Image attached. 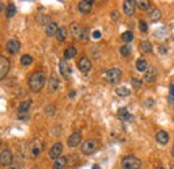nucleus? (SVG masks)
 <instances>
[{
  "mask_svg": "<svg viewBox=\"0 0 174 169\" xmlns=\"http://www.w3.org/2000/svg\"><path fill=\"white\" fill-rule=\"evenodd\" d=\"M44 83H46V75H44L43 71H36L29 77L28 86H29V89L32 91H35V93H38V91L43 89Z\"/></svg>",
  "mask_w": 174,
  "mask_h": 169,
  "instance_id": "nucleus-1",
  "label": "nucleus"
},
{
  "mask_svg": "<svg viewBox=\"0 0 174 169\" xmlns=\"http://www.w3.org/2000/svg\"><path fill=\"white\" fill-rule=\"evenodd\" d=\"M142 163L135 156H126L122 159V168L123 169H139Z\"/></svg>",
  "mask_w": 174,
  "mask_h": 169,
  "instance_id": "nucleus-2",
  "label": "nucleus"
},
{
  "mask_svg": "<svg viewBox=\"0 0 174 169\" xmlns=\"http://www.w3.org/2000/svg\"><path fill=\"white\" fill-rule=\"evenodd\" d=\"M105 75H106V79L110 83H118L122 78V71L118 67H113V69L107 70L105 73Z\"/></svg>",
  "mask_w": 174,
  "mask_h": 169,
  "instance_id": "nucleus-3",
  "label": "nucleus"
},
{
  "mask_svg": "<svg viewBox=\"0 0 174 169\" xmlns=\"http://www.w3.org/2000/svg\"><path fill=\"white\" fill-rule=\"evenodd\" d=\"M98 148V142L95 140H87L82 144V152L84 154H91L94 153Z\"/></svg>",
  "mask_w": 174,
  "mask_h": 169,
  "instance_id": "nucleus-4",
  "label": "nucleus"
},
{
  "mask_svg": "<svg viewBox=\"0 0 174 169\" xmlns=\"http://www.w3.org/2000/svg\"><path fill=\"white\" fill-rule=\"evenodd\" d=\"M8 71H10V61L3 55H0V81L4 79V77L8 74Z\"/></svg>",
  "mask_w": 174,
  "mask_h": 169,
  "instance_id": "nucleus-5",
  "label": "nucleus"
},
{
  "mask_svg": "<svg viewBox=\"0 0 174 169\" xmlns=\"http://www.w3.org/2000/svg\"><path fill=\"white\" fill-rule=\"evenodd\" d=\"M0 164L3 167H8V165L12 164V153H11V150L8 149L2 150V153H0Z\"/></svg>",
  "mask_w": 174,
  "mask_h": 169,
  "instance_id": "nucleus-6",
  "label": "nucleus"
},
{
  "mask_svg": "<svg viewBox=\"0 0 174 169\" xmlns=\"http://www.w3.org/2000/svg\"><path fill=\"white\" fill-rule=\"evenodd\" d=\"M80 142H82V134H80L79 132H74L67 140V144H68L70 148H75V146H78Z\"/></svg>",
  "mask_w": 174,
  "mask_h": 169,
  "instance_id": "nucleus-7",
  "label": "nucleus"
},
{
  "mask_svg": "<svg viewBox=\"0 0 174 169\" xmlns=\"http://www.w3.org/2000/svg\"><path fill=\"white\" fill-rule=\"evenodd\" d=\"M6 49L7 51H8L10 54H17L19 53V50H20V43H19V40H16V39H11L7 42V46H6Z\"/></svg>",
  "mask_w": 174,
  "mask_h": 169,
  "instance_id": "nucleus-8",
  "label": "nucleus"
},
{
  "mask_svg": "<svg viewBox=\"0 0 174 169\" xmlns=\"http://www.w3.org/2000/svg\"><path fill=\"white\" fill-rule=\"evenodd\" d=\"M135 2H133V0H125L123 2V12L125 15L127 16H133L135 12Z\"/></svg>",
  "mask_w": 174,
  "mask_h": 169,
  "instance_id": "nucleus-9",
  "label": "nucleus"
},
{
  "mask_svg": "<svg viewBox=\"0 0 174 169\" xmlns=\"http://www.w3.org/2000/svg\"><path fill=\"white\" fill-rule=\"evenodd\" d=\"M63 152V145L60 142H56V144H54V146L51 148L50 150V159L52 160H58L59 157H60V154Z\"/></svg>",
  "mask_w": 174,
  "mask_h": 169,
  "instance_id": "nucleus-10",
  "label": "nucleus"
},
{
  "mask_svg": "<svg viewBox=\"0 0 174 169\" xmlns=\"http://www.w3.org/2000/svg\"><path fill=\"white\" fill-rule=\"evenodd\" d=\"M78 67H79V70L82 73L90 71V69H91V61L88 59V58H86V57L80 58L79 62H78Z\"/></svg>",
  "mask_w": 174,
  "mask_h": 169,
  "instance_id": "nucleus-11",
  "label": "nucleus"
},
{
  "mask_svg": "<svg viewBox=\"0 0 174 169\" xmlns=\"http://www.w3.org/2000/svg\"><path fill=\"white\" fill-rule=\"evenodd\" d=\"M43 150V144L42 141H39V140H35V141H32L31 144V154L34 157H38L40 153H42Z\"/></svg>",
  "mask_w": 174,
  "mask_h": 169,
  "instance_id": "nucleus-12",
  "label": "nucleus"
},
{
  "mask_svg": "<svg viewBox=\"0 0 174 169\" xmlns=\"http://www.w3.org/2000/svg\"><path fill=\"white\" fill-rule=\"evenodd\" d=\"M78 10L82 14H90V11L92 10V2H88V0H83V2H79L78 4Z\"/></svg>",
  "mask_w": 174,
  "mask_h": 169,
  "instance_id": "nucleus-13",
  "label": "nucleus"
},
{
  "mask_svg": "<svg viewBox=\"0 0 174 169\" xmlns=\"http://www.w3.org/2000/svg\"><path fill=\"white\" fill-rule=\"evenodd\" d=\"M59 69H60V74L64 77V78H68L70 74H71V67L68 66L66 59H62L59 62Z\"/></svg>",
  "mask_w": 174,
  "mask_h": 169,
  "instance_id": "nucleus-14",
  "label": "nucleus"
},
{
  "mask_svg": "<svg viewBox=\"0 0 174 169\" xmlns=\"http://www.w3.org/2000/svg\"><path fill=\"white\" fill-rule=\"evenodd\" d=\"M155 140L158 141V144L166 145V144L169 142V134H168V132H165V130H158L157 134H155Z\"/></svg>",
  "mask_w": 174,
  "mask_h": 169,
  "instance_id": "nucleus-15",
  "label": "nucleus"
},
{
  "mask_svg": "<svg viewBox=\"0 0 174 169\" xmlns=\"http://www.w3.org/2000/svg\"><path fill=\"white\" fill-rule=\"evenodd\" d=\"M82 30H83V27H80L78 23H71L70 24V32H71V35L74 36V38H76L78 40L80 39V34H82Z\"/></svg>",
  "mask_w": 174,
  "mask_h": 169,
  "instance_id": "nucleus-16",
  "label": "nucleus"
},
{
  "mask_svg": "<svg viewBox=\"0 0 174 169\" xmlns=\"http://www.w3.org/2000/svg\"><path fill=\"white\" fill-rule=\"evenodd\" d=\"M59 87V79H58V75L52 73L51 74V78H50V82H48V89H50V93H55Z\"/></svg>",
  "mask_w": 174,
  "mask_h": 169,
  "instance_id": "nucleus-17",
  "label": "nucleus"
},
{
  "mask_svg": "<svg viewBox=\"0 0 174 169\" xmlns=\"http://www.w3.org/2000/svg\"><path fill=\"white\" fill-rule=\"evenodd\" d=\"M58 30H59V27H58V24L55 23V22H50V23L46 26V34H47V36L56 35Z\"/></svg>",
  "mask_w": 174,
  "mask_h": 169,
  "instance_id": "nucleus-18",
  "label": "nucleus"
},
{
  "mask_svg": "<svg viewBox=\"0 0 174 169\" xmlns=\"http://www.w3.org/2000/svg\"><path fill=\"white\" fill-rule=\"evenodd\" d=\"M155 78H157V70H155L154 67H149L147 69V71L145 73L143 79H145L146 82H153Z\"/></svg>",
  "mask_w": 174,
  "mask_h": 169,
  "instance_id": "nucleus-19",
  "label": "nucleus"
},
{
  "mask_svg": "<svg viewBox=\"0 0 174 169\" xmlns=\"http://www.w3.org/2000/svg\"><path fill=\"white\" fill-rule=\"evenodd\" d=\"M139 49L142 53L149 54V53H151V50H153V46H151V43L149 40H142V42L139 43Z\"/></svg>",
  "mask_w": 174,
  "mask_h": 169,
  "instance_id": "nucleus-20",
  "label": "nucleus"
},
{
  "mask_svg": "<svg viewBox=\"0 0 174 169\" xmlns=\"http://www.w3.org/2000/svg\"><path fill=\"white\" fill-rule=\"evenodd\" d=\"M76 53H78V51H76V49L74 46L67 47L66 51H64V59H72V58H75Z\"/></svg>",
  "mask_w": 174,
  "mask_h": 169,
  "instance_id": "nucleus-21",
  "label": "nucleus"
},
{
  "mask_svg": "<svg viewBox=\"0 0 174 169\" xmlns=\"http://www.w3.org/2000/svg\"><path fill=\"white\" fill-rule=\"evenodd\" d=\"M118 117H119L121 120H123V121H131L133 120V116L129 114V112H127V109L126 108H122L118 110Z\"/></svg>",
  "mask_w": 174,
  "mask_h": 169,
  "instance_id": "nucleus-22",
  "label": "nucleus"
},
{
  "mask_svg": "<svg viewBox=\"0 0 174 169\" xmlns=\"http://www.w3.org/2000/svg\"><path fill=\"white\" fill-rule=\"evenodd\" d=\"M66 164H67V159H66V157H63V156H60L58 160H55L54 169H64Z\"/></svg>",
  "mask_w": 174,
  "mask_h": 169,
  "instance_id": "nucleus-23",
  "label": "nucleus"
},
{
  "mask_svg": "<svg viewBox=\"0 0 174 169\" xmlns=\"http://www.w3.org/2000/svg\"><path fill=\"white\" fill-rule=\"evenodd\" d=\"M147 69H149V65H147V62L145 61V59H138L137 61V70L138 71H147Z\"/></svg>",
  "mask_w": 174,
  "mask_h": 169,
  "instance_id": "nucleus-24",
  "label": "nucleus"
},
{
  "mask_svg": "<svg viewBox=\"0 0 174 169\" xmlns=\"http://www.w3.org/2000/svg\"><path fill=\"white\" fill-rule=\"evenodd\" d=\"M15 14H16V7H15L14 3H10V4L7 6V10H6V16L8 18V19H11Z\"/></svg>",
  "mask_w": 174,
  "mask_h": 169,
  "instance_id": "nucleus-25",
  "label": "nucleus"
},
{
  "mask_svg": "<svg viewBox=\"0 0 174 169\" xmlns=\"http://www.w3.org/2000/svg\"><path fill=\"white\" fill-rule=\"evenodd\" d=\"M29 108H31V101H29V100L21 102L20 106H19V113H20V114H24V113H27L29 110Z\"/></svg>",
  "mask_w": 174,
  "mask_h": 169,
  "instance_id": "nucleus-26",
  "label": "nucleus"
},
{
  "mask_svg": "<svg viewBox=\"0 0 174 169\" xmlns=\"http://www.w3.org/2000/svg\"><path fill=\"white\" fill-rule=\"evenodd\" d=\"M66 36H67V31H66V28L64 27H59V30L56 32V39L59 40V42H64Z\"/></svg>",
  "mask_w": 174,
  "mask_h": 169,
  "instance_id": "nucleus-27",
  "label": "nucleus"
},
{
  "mask_svg": "<svg viewBox=\"0 0 174 169\" xmlns=\"http://www.w3.org/2000/svg\"><path fill=\"white\" fill-rule=\"evenodd\" d=\"M20 63H21V66H29L32 63V57L31 55H23V57L20 58Z\"/></svg>",
  "mask_w": 174,
  "mask_h": 169,
  "instance_id": "nucleus-28",
  "label": "nucleus"
},
{
  "mask_svg": "<svg viewBox=\"0 0 174 169\" xmlns=\"http://www.w3.org/2000/svg\"><path fill=\"white\" fill-rule=\"evenodd\" d=\"M115 93H117V95H119V97H127V95L130 94V90L126 89V87H118V89H115Z\"/></svg>",
  "mask_w": 174,
  "mask_h": 169,
  "instance_id": "nucleus-29",
  "label": "nucleus"
},
{
  "mask_svg": "<svg viewBox=\"0 0 174 169\" xmlns=\"http://www.w3.org/2000/svg\"><path fill=\"white\" fill-rule=\"evenodd\" d=\"M150 19L153 20V22H157V20H160L161 19V11L160 10H153L151 11V14H150Z\"/></svg>",
  "mask_w": 174,
  "mask_h": 169,
  "instance_id": "nucleus-30",
  "label": "nucleus"
},
{
  "mask_svg": "<svg viewBox=\"0 0 174 169\" xmlns=\"http://www.w3.org/2000/svg\"><path fill=\"white\" fill-rule=\"evenodd\" d=\"M133 38H134V35H133L131 31H126L122 34V40H123V42H131Z\"/></svg>",
  "mask_w": 174,
  "mask_h": 169,
  "instance_id": "nucleus-31",
  "label": "nucleus"
},
{
  "mask_svg": "<svg viewBox=\"0 0 174 169\" xmlns=\"http://www.w3.org/2000/svg\"><path fill=\"white\" fill-rule=\"evenodd\" d=\"M135 4L138 6L141 10H147L150 7V3L149 2H145V0H137Z\"/></svg>",
  "mask_w": 174,
  "mask_h": 169,
  "instance_id": "nucleus-32",
  "label": "nucleus"
},
{
  "mask_svg": "<svg viewBox=\"0 0 174 169\" xmlns=\"http://www.w3.org/2000/svg\"><path fill=\"white\" fill-rule=\"evenodd\" d=\"M130 53H131L130 46H122L121 47V55L122 57H127V55H130Z\"/></svg>",
  "mask_w": 174,
  "mask_h": 169,
  "instance_id": "nucleus-33",
  "label": "nucleus"
},
{
  "mask_svg": "<svg viewBox=\"0 0 174 169\" xmlns=\"http://www.w3.org/2000/svg\"><path fill=\"white\" fill-rule=\"evenodd\" d=\"M139 30L142 32H147V30H149V26H147V23L145 20H141L139 22Z\"/></svg>",
  "mask_w": 174,
  "mask_h": 169,
  "instance_id": "nucleus-34",
  "label": "nucleus"
},
{
  "mask_svg": "<svg viewBox=\"0 0 174 169\" xmlns=\"http://www.w3.org/2000/svg\"><path fill=\"white\" fill-rule=\"evenodd\" d=\"M169 101L174 104V83L170 84V95H169Z\"/></svg>",
  "mask_w": 174,
  "mask_h": 169,
  "instance_id": "nucleus-35",
  "label": "nucleus"
},
{
  "mask_svg": "<svg viewBox=\"0 0 174 169\" xmlns=\"http://www.w3.org/2000/svg\"><path fill=\"white\" fill-rule=\"evenodd\" d=\"M87 36H88L87 28H83V30H82V34H80V39H79V40H86V39H87Z\"/></svg>",
  "mask_w": 174,
  "mask_h": 169,
  "instance_id": "nucleus-36",
  "label": "nucleus"
},
{
  "mask_svg": "<svg viewBox=\"0 0 174 169\" xmlns=\"http://www.w3.org/2000/svg\"><path fill=\"white\" fill-rule=\"evenodd\" d=\"M131 83H133V86H134L135 89H139V87H141V82H139V81L137 79V78H135V79H133V81H131Z\"/></svg>",
  "mask_w": 174,
  "mask_h": 169,
  "instance_id": "nucleus-37",
  "label": "nucleus"
},
{
  "mask_svg": "<svg viewBox=\"0 0 174 169\" xmlns=\"http://www.w3.org/2000/svg\"><path fill=\"white\" fill-rule=\"evenodd\" d=\"M54 110H55L54 106H50V108H46V113H47V114H50V116H52L54 114Z\"/></svg>",
  "mask_w": 174,
  "mask_h": 169,
  "instance_id": "nucleus-38",
  "label": "nucleus"
},
{
  "mask_svg": "<svg viewBox=\"0 0 174 169\" xmlns=\"http://www.w3.org/2000/svg\"><path fill=\"white\" fill-rule=\"evenodd\" d=\"M101 36H102L101 31H94V32H92V38H94V39H99Z\"/></svg>",
  "mask_w": 174,
  "mask_h": 169,
  "instance_id": "nucleus-39",
  "label": "nucleus"
},
{
  "mask_svg": "<svg viewBox=\"0 0 174 169\" xmlns=\"http://www.w3.org/2000/svg\"><path fill=\"white\" fill-rule=\"evenodd\" d=\"M111 18H113V19H118V18H119V15H118V12H117V11H113V12H111Z\"/></svg>",
  "mask_w": 174,
  "mask_h": 169,
  "instance_id": "nucleus-40",
  "label": "nucleus"
},
{
  "mask_svg": "<svg viewBox=\"0 0 174 169\" xmlns=\"http://www.w3.org/2000/svg\"><path fill=\"white\" fill-rule=\"evenodd\" d=\"M160 51H161V53H162V54H165V53H168V50H166V49H165V46H160Z\"/></svg>",
  "mask_w": 174,
  "mask_h": 169,
  "instance_id": "nucleus-41",
  "label": "nucleus"
},
{
  "mask_svg": "<svg viewBox=\"0 0 174 169\" xmlns=\"http://www.w3.org/2000/svg\"><path fill=\"white\" fill-rule=\"evenodd\" d=\"M146 104H147V106H153V104H154V102H153V100H151V98H149V100H147V102H146Z\"/></svg>",
  "mask_w": 174,
  "mask_h": 169,
  "instance_id": "nucleus-42",
  "label": "nucleus"
},
{
  "mask_svg": "<svg viewBox=\"0 0 174 169\" xmlns=\"http://www.w3.org/2000/svg\"><path fill=\"white\" fill-rule=\"evenodd\" d=\"M72 97H75V91H71V93H70V98H72Z\"/></svg>",
  "mask_w": 174,
  "mask_h": 169,
  "instance_id": "nucleus-43",
  "label": "nucleus"
},
{
  "mask_svg": "<svg viewBox=\"0 0 174 169\" xmlns=\"http://www.w3.org/2000/svg\"><path fill=\"white\" fill-rule=\"evenodd\" d=\"M172 154L174 156V145H173V149H172Z\"/></svg>",
  "mask_w": 174,
  "mask_h": 169,
  "instance_id": "nucleus-44",
  "label": "nucleus"
},
{
  "mask_svg": "<svg viewBox=\"0 0 174 169\" xmlns=\"http://www.w3.org/2000/svg\"><path fill=\"white\" fill-rule=\"evenodd\" d=\"M0 148H2V138H0Z\"/></svg>",
  "mask_w": 174,
  "mask_h": 169,
  "instance_id": "nucleus-45",
  "label": "nucleus"
},
{
  "mask_svg": "<svg viewBox=\"0 0 174 169\" xmlns=\"http://www.w3.org/2000/svg\"><path fill=\"white\" fill-rule=\"evenodd\" d=\"M157 169H164V168H157Z\"/></svg>",
  "mask_w": 174,
  "mask_h": 169,
  "instance_id": "nucleus-46",
  "label": "nucleus"
},
{
  "mask_svg": "<svg viewBox=\"0 0 174 169\" xmlns=\"http://www.w3.org/2000/svg\"><path fill=\"white\" fill-rule=\"evenodd\" d=\"M172 169H174V165H173V167H172Z\"/></svg>",
  "mask_w": 174,
  "mask_h": 169,
  "instance_id": "nucleus-47",
  "label": "nucleus"
}]
</instances>
